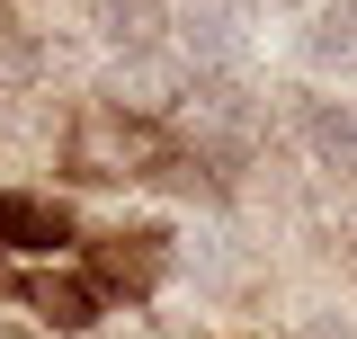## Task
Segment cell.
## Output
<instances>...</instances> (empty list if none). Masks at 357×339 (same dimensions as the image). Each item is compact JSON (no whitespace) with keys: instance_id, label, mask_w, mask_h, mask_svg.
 Returning a JSON list of instances; mask_svg holds the SVG:
<instances>
[{"instance_id":"1","label":"cell","mask_w":357,"mask_h":339,"mask_svg":"<svg viewBox=\"0 0 357 339\" xmlns=\"http://www.w3.org/2000/svg\"><path fill=\"white\" fill-rule=\"evenodd\" d=\"M178 98H188V63H178V54H161V45H143V54H126V63L107 72V107H116V116H134V126L170 116Z\"/></svg>"},{"instance_id":"2","label":"cell","mask_w":357,"mask_h":339,"mask_svg":"<svg viewBox=\"0 0 357 339\" xmlns=\"http://www.w3.org/2000/svg\"><path fill=\"white\" fill-rule=\"evenodd\" d=\"M72 161H81L89 179H134V170L161 161V134L116 116V107H98V116H81V134H72Z\"/></svg>"},{"instance_id":"4","label":"cell","mask_w":357,"mask_h":339,"mask_svg":"<svg viewBox=\"0 0 357 339\" xmlns=\"http://www.w3.org/2000/svg\"><path fill=\"white\" fill-rule=\"evenodd\" d=\"M89 27L107 54H143V45H161L170 27V0H89Z\"/></svg>"},{"instance_id":"6","label":"cell","mask_w":357,"mask_h":339,"mask_svg":"<svg viewBox=\"0 0 357 339\" xmlns=\"http://www.w3.org/2000/svg\"><path fill=\"white\" fill-rule=\"evenodd\" d=\"M36 72H45V54H36V36L0 18V89H27V81H36Z\"/></svg>"},{"instance_id":"3","label":"cell","mask_w":357,"mask_h":339,"mask_svg":"<svg viewBox=\"0 0 357 339\" xmlns=\"http://www.w3.org/2000/svg\"><path fill=\"white\" fill-rule=\"evenodd\" d=\"M295 54H304L312 81H340V72H357V0H312Z\"/></svg>"},{"instance_id":"7","label":"cell","mask_w":357,"mask_h":339,"mask_svg":"<svg viewBox=\"0 0 357 339\" xmlns=\"http://www.w3.org/2000/svg\"><path fill=\"white\" fill-rule=\"evenodd\" d=\"M295 339H357V331L340 322V312H304V331H295Z\"/></svg>"},{"instance_id":"5","label":"cell","mask_w":357,"mask_h":339,"mask_svg":"<svg viewBox=\"0 0 357 339\" xmlns=\"http://www.w3.org/2000/svg\"><path fill=\"white\" fill-rule=\"evenodd\" d=\"M304 152L321 170H349L357 161V107H340V98H304Z\"/></svg>"}]
</instances>
